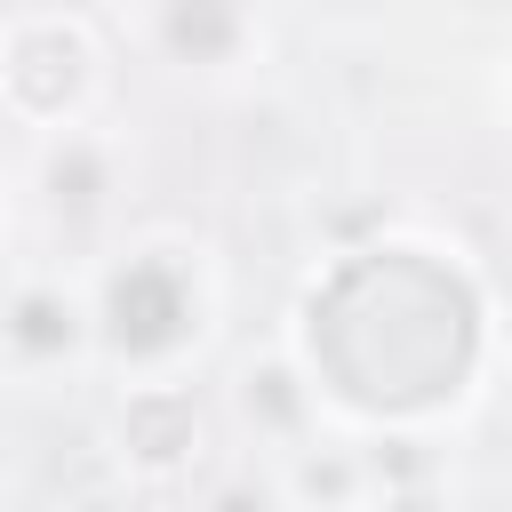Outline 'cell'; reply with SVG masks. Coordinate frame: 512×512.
<instances>
[{
    "mask_svg": "<svg viewBox=\"0 0 512 512\" xmlns=\"http://www.w3.org/2000/svg\"><path fill=\"white\" fill-rule=\"evenodd\" d=\"M216 408L200 400L192 376H160V384H112L104 408V456L128 488H200L216 464Z\"/></svg>",
    "mask_w": 512,
    "mask_h": 512,
    "instance_id": "8992f818",
    "label": "cell"
},
{
    "mask_svg": "<svg viewBox=\"0 0 512 512\" xmlns=\"http://www.w3.org/2000/svg\"><path fill=\"white\" fill-rule=\"evenodd\" d=\"M120 32L176 80H240L264 64V0H120Z\"/></svg>",
    "mask_w": 512,
    "mask_h": 512,
    "instance_id": "52a82bcc",
    "label": "cell"
},
{
    "mask_svg": "<svg viewBox=\"0 0 512 512\" xmlns=\"http://www.w3.org/2000/svg\"><path fill=\"white\" fill-rule=\"evenodd\" d=\"M288 344L304 352L344 432L440 440L472 416L496 368V296L456 240L400 224L336 248L304 280V296L288 304Z\"/></svg>",
    "mask_w": 512,
    "mask_h": 512,
    "instance_id": "6da1fadb",
    "label": "cell"
},
{
    "mask_svg": "<svg viewBox=\"0 0 512 512\" xmlns=\"http://www.w3.org/2000/svg\"><path fill=\"white\" fill-rule=\"evenodd\" d=\"M272 472L288 488V512H368V496H376V448L360 432H344V424H328L320 440L272 456Z\"/></svg>",
    "mask_w": 512,
    "mask_h": 512,
    "instance_id": "9c48e42d",
    "label": "cell"
},
{
    "mask_svg": "<svg viewBox=\"0 0 512 512\" xmlns=\"http://www.w3.org/2000/svg\"><path fill=\"white\" fill-rule=\"evenodd\" d=\"M88 296H96L104 384L200 376L216 320H224V264L200 232L144 224V232H120L112 248L88 256Z\"/></svg>",
    "mask_w": 512,
    "mask_h": 512,
    "instance_id": "7a4b0ae2",
    "label": "cell"
},
{
    "mask_svg": "<svg viewBox=\"0 0 512 512\" xmlns=\"http://www.w3.org/2000/svg\"><path fill=\"white\" fill-rule=\"evenodd\" d=\"M216 392H224V424H232V440L248 456H288V448H304V440H320L336 424L320 384H312V368H304V352L288 344V328L248 344V352H232Z\"/></svg>",
    "mask_w": 512,
    "mask_h": 512,
    "instance_id": "ba28073f",
    "label": "cell"
},
{
    "mask_svg": "<svg viewBox=\"0 0 512 512\" xmlns=\"http://www.w3.org/2000/svg\"><path fill=\"white\" fill-rule=\"evenodd\" d=\"M128 192V136L88 120V128H56L32 136L24 168H16V224H40L56 256L88 264L96 248H112V208Z\"/></svg>",
    "mask_w": 512,
    "mask_h": 512,
    "instance_id": "277c9868",
    "label": "cell"
},
{
    "mask_svg": "<svg viewBox=\"0 0 512 512\" xmlns=\"http://www.w3.org/2000/svg\"><path fill=\"white\" fill-rule=\"evenodd\" d=\"M192 512H288V488H280L272 456H248V464H216L192 488Z\"/></svg>",
    "mask_w": 512,
    "mask_h": 512,
    "instance_id": "30bf717a",
    "label": "cell"
},
{
    "mask_svg": "<svg viewBox=\"0 0 512 512\" xmlns=\"http://www.w3.org/2000/svg\"><path fill=\"white\" fill-rule=\"evenodd\" d=\"M264 8H272V0H264Z\"/></svg>",
    "mask_w": 512,
    "mask_h": 512,
    "instance_id": "7c38bea8",
    "label": "cell"
},
{
    "mask_svg": "<svg viewBox=\"0 0 512 512\" xmlns=\"http://www.w3.org/2000/svg\"><path fill=\"white\" fill-rule=\"evenodd\" d=\"M112 96V40L88 8H16L0 24V112L24 136L88 128Z\"/></svg>",
    "mask_w": 512,
    "mask_h": 512,
    "instance_id": "3957f363",
    "label": "cell"
},
{
    "mask_svg": "<svg viewBox=\"0 0 512 512\" xmlns=\"http://www.w3.org/2000/svg\"><path fill=\"white\" fill-rule=\"evenodd\" d=\"M504 112H512V48H504Z\"/></svg>",
    "mask_w": 512,
    "mask_h": 512,
    "instance_id": "8fae6325",
    "label": "cell"
},
{
    "mask_svg": "<svg viewBox=\"0 0 512 512\" xmlns=\"http://www.w3.org/2000/svg\"><path fill=\"white\" fill-rule=\"evenodd\" d=\"M0 368H8L16 392L104 376L88 264H72V256H16L8 296H0Z\"/></svg>",
    "mask_w": 512,
    "mask_h": 512,
    "instance_id": "5b68a950",
    "label": "cell"
}]
</instances>
